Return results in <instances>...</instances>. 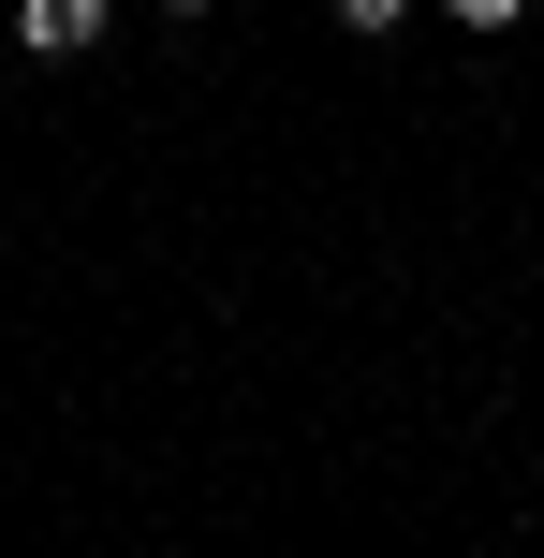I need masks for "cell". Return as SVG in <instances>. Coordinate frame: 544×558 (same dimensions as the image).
<instances>
[{"instance_id":"cell-1","label":"cell","mask_w":544,"mask_h":558,"mask_svg":"<svg viewBox=\"0 0 544 558\" xmlns=\"http://www.w3.org/2000/svg\"><path fill=\"white\" fill-rule=\"evenodd\" d=\"M88 29H104V0H15V45L29 59H74Z\"/></svg>"},{"instance_id":"cell-2","label":"cell","mask_w":544,"mask_h":558,"mask_svg":"<svg viewBox=\"0 0 544 558\" xmlns=\"http://www.w3.org/2000/svg\"><path fill=\"white\" fill-rule=\"evenodd\" d=\"M412 15V0H339V29H398Z\"/></svg>"},{"instance_id":"cell-3","label":"cell","mask_w":544,"mask_h":558,"mask_svg":"<svg viewBox=\"0 0 544 558\" xmlns=\"http://www.w3.org/2000/svg\"><path fill=\"white\" fill-rule=\"evenodd\" d=\"M442 15H471V29H500V15H516V0H442Z\"/></svg>"},{"instance_id":"cell-4","label":"cell","mask_w":544,"mask_h":558,"mask_svg":"<svg viewBox=\"0 0 544 558\" xmlns=\"http://www.w3.org/2000/svg\"><path fill=\"white\" fill-rule=\"evenodd\" d=\"M162 15H206V0H162Z\"/></svg>"}]
</instances>
